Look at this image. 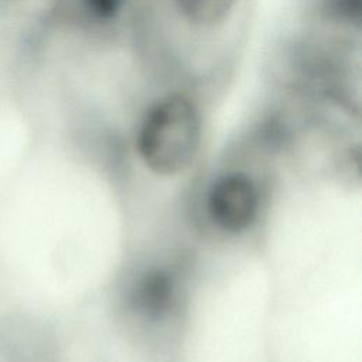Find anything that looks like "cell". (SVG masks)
I'll list each match as a JSON object with an SVG mask.
<instances>
[{
  "label": "cell",
  "mask_w": 362,
  "mask_h": 362,
  "mask_svg": "<svg viewBox=\"0 0 362 362\" xmlns=\"http://www.w3.org/2000/svg\"><path fill=\"white\" fill-rule=\"evenodd\" d=\"M201 140V119L184 95H168L146 115L137 139L144 164L154 173L171 175L194 158Z\"/></svg>",
  "instance_id": "cell-1"
},
{
  "label": "cell",
  "mask_w": 362,
  "mask_h": 362,
  "mask_svg": "<svg viewBox=\"0 0 362 362\" xmlns=\"http://www.w3.org/2000/svg\"><path fill=\"white\" fill-rule=\"evenodd\" d=\"M257 202V191L252 180L235 173L221 177L212 185L208 195V212L219 228L239 232L255 219Z\"/></svg>",
  "instance_id": "cell-2"
},
{
  "label": "cell",
  "mask_w": 362,
  "mask_h": 362,
  "mask_svg": "<svg viewBox=\"0 0 362 362\" xmlns=\"http://www.w3.org/2000/svg\"><path fill=\"white\" fill-rule=\"evenodd\" d=\"M173 296L174 284L171 276L163 270H153L136 283L132 293V304L143 315L156 318L170 307Z\"/></svg>",
  "instance_id": "cell-3"
},
{
  "label": "cell",
  "mask_w": 362,
  "mask_h": 362,
  "mask_svg": "<svg viewBox=\"0 0 362 362\" xmlns=\"http://www.w3.org/2000/svg\"><path fill=\"white\" fill-rule=\"evenodd\" d=\"M238 0H174L185 20L199 27L222 24L232 13Z\"/></svg>",
  "instance_id": "cell-4"
},
{
  "label": "cell",
  "mask_w": 362,
  "mask_h": 362,
  "mask_svg": "<svg viewBox=\"0 0 362 362\" xmlns=\"http://www.w3.org/2000/svg\"><path fill=\"white\" fill-rule=\"evenodd\" d=\"M328 13L346 23L361 21L362 0H324Z\"/></svg>",
  "instance_id": "cell-5"
},
{
  "label": "cell",
  "mask_w": 362,
  "mask_h": 362,
  "mask_svg": "<svg viewBox=\"0 0 362 362\" xmlns=\"http://www.w3.org/2000/svg\"><path fill=\"white\" fill-rule=\"evenodd\" d=\"M88 10L98 18L110 20L122 8L123 0H83Z\"/></svg>",
  "instance_id": "cell-6"
}]
</instances>
